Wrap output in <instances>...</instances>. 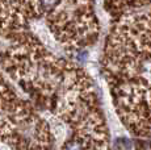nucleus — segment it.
<instances>
[{"instance_id":"obj_1","label":"nucleus","mask_w":151,"mask_h":150,"mask_svg":"<svg viewBox=\"0 0 151 150\" xmlns=\"http://www.w3.org/2000/svg\"><path fill=\"white\" fill-rule=\"evenodd\" d=\"M105 3L110 15L116 19L151 5V0H105Z\"/></svg>"}]
</instances>
